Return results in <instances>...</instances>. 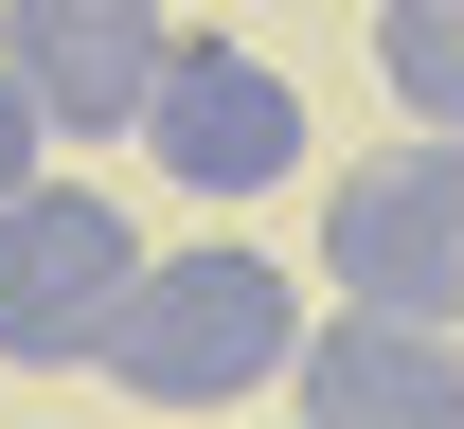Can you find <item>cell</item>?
<instances>
[{
  "label": "cell",
  "mask_w": 464,
  "mask_h": 429,
  "mask_svg": "<svg viewBox=\"0 0 464 429\" xmlns=\"http://www.w3.org/2000/svg\"><path fill=\"white\" fill-rule=\"evenodd\" d=\"M304 358V287L268 250H143V287L108 322V375L143 412H232V394H268Z\"/></svg>",
  "instance_id": "cell-1"
},
{
  "label": "cell",
  "mask_w": 464,
  "mask_h": 429,
  "mask_svg": "<svg viewBox=\"0 0 464 429\" xmlns=\"http://www.w3.org/2000/svg\"><path fill=\"white\" fill-rule=\"evenodd\" d=\"M18 180H54V125L18 108V72H0V197H18Z\"/></svg>",
  "instance_id": "cell-8"
},
{
  "label": "cell",
  "mask_w": 464,
  "mask_h": 429,
  "mask_svg": "<svg viewBox=\"0 0 464 429\" xmlns=\"http://www.w3.org/2000/svg\"><path fill=\"white\" fill-rule=\"evenodd\" d=\"M125 287H143L125 197H90V180H18V197H0V358H18V375L108 358Z\"/></svg>",
  "instance_id": "cell-2"
},
{
  "label": "cell",
  "mask_w": 464,
  "mask_h": 429,
  "mask_svg": "<svg viewBox=\"0 0 464 429\" xmlns=\"http://www.w3.org/2000/svg\"><path fill=\"white\" fill-rule=\"evenodd\" d=\"M375 90L429 143H464V0H375Z\"/></svg>",
  "instance_id": "cell-7"
},
{
  "label": "cell",
  "mask_w": 464,
  "mask_h": 429,
  "mask_svg": "<svg viewBox=\"0 0 464 429\" xmlns=\"http://www.w3.org/2000/svg\"><path fill=\"white\" fill-rule=\"evenodd\" d=\"M286 394H304V429H464V340H447V322L340 305V322L286 358Z\"/></svg>",
  "instance_id": "cell-6"
},
{
  "label": "cell",
  "mask_w": 464,
  "mask_h": 429,
  "mask_svg": "<svg viewBox=\"0 0 464 429\" xmlns=\"http://www.w3.org/2000/svg\"><path fill=\"white\" fill-rule=\"evenodd\" d=\"M179 18L161 0H0V72L54 143H143V90H161Z\"/></svg>",
  "instance_id": "cell-4"
},
{
  "label": "cell",
  "mask_w": 464,
  "mask_h": 429,
  "mask_svg": "<svg viewBox=\"0 0 464 429\" xmlns=\"http://www.w3.org/2000/svg\"><path fill=\"white\" fill-rule=\"evenodd\" d=\"M322 268L375 322H447L464 340V143H375L322 197Z\"/></svg>",
  "instance_id": "cell-3"
},
{
  "label": "cell",
  "mask_w": 464,
  "mask_h": 429,
  "mask_svg": "<svg viewBox=\"0 0 464 429\" xmlns=\"http://www.w3.org/2000/svg\"><path fill=\"white\" fill-rule=\"evenodd\" d=\"M143 143H161V180H197V197H268L304 161V90L250 54V36H179L161 90H143Z\"/></svg>",
  "instance_id": "cell-5"
}]
</instances>
